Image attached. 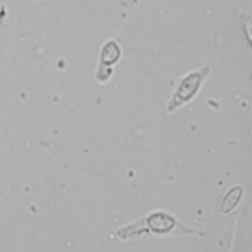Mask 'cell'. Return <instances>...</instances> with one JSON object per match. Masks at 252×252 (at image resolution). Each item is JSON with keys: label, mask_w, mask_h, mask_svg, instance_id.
Wrapping results in <instances>:
<instances>
[{"label": "cell", "mask_w": 252, "mask_h": 252, "mask_svg": "<svg viewBox=\"0 0 252 252\" xmlns=\"http://www.w3.org/2000/svg\"><path fill=\"white\" fill-rule=\"evenodd\" d=\"M168 233H192V235H205V231L192 230L164 211L151 213L145 219L134 222L130 226H125L117 230L111 237L119 239H136V237H147V235H168Z\"/></svg>", "instance_id": "1"}, {"label": "cell", "mask_w": 252, "mask_h": 252, "mask_svg": "<svg viewBox=\"0 0 252 252\" xmlns=\"http://www.w3.org/2000/svg\"><path fill=\"white\" fill-rule=\"evenodd\" d=\"M209 74V68H203V70H198V72H192V74L185 75L181 81H179L177 89H175V94H173V100L168 104V111H173L177 109L179 105H183L185 102L192 100L198 89L201 87L205 75Z\"/></svg>", "instance_id": "2"}, {"label": "cell", "mask_w": 252, "mask_h": 252, "mask_svg": "<svg viewBox=\"0 0 252 252\" xmlns=\"http://www.w3.org/2000/svg\"><path fill=\"white\" fill-rule=\"evenodd\" d=\"M241 196H243V187H233V189L226 194L224 201H222V205H220L222 213H231V211L237 207V203H239V200H241Z\"/></svg>", "instance_id": "3"}, {"label": "cell", "mask_w": 252, "mask_h": 252, "mask_svg": "<svg viewBox=\"0 0 252 252\" xmlns=\"http://www.w3.org/2000/svg\"><path fill=\"white\" fill-rule=\"evenodd\" d=\"M117 59H119V45L115 42H107L104 45V51H102V70L104 68L111 70L109 66L115 63Z\"/></svg>", "instance_id": "4"}]
</instances>
